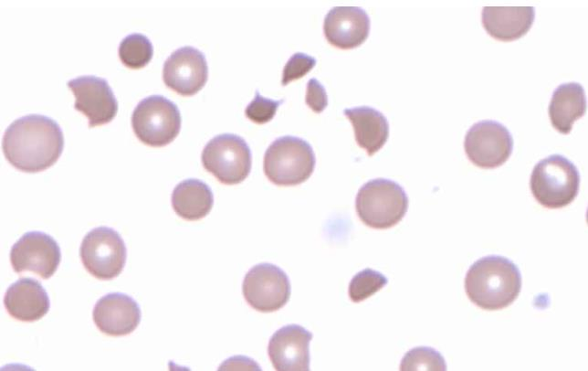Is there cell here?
<instances>
[{
    "instance_id": "6da1fadb",
    "label": "cell",
    "mask_w": 588,
    "mask_h": 371,
    "mask_svg": "<svg viewBox=\"0 0 588 371\" xmlns=\"http://www.w3.org/2000/svg\"><path fill=\"white\" fill-rule=\"evenodd\" d=\"M2 148L14 167L37 173L58 160L64 148V136L55 120L41 114H28L15 120L6 128Z\"/></svg>"
},
{
    "instance_id": "7a4b0ae2",
    "label": "cell",
    "mask_w": 588,
    "mask_h": 371,
    "mask_svg": "<svg viewBox=\"0 0 588 371\" xmlns=\"http://www.w3.org/2000/svg\"><path fill=\"white\" fill-rule=\"evenodd\" d=\"M521 289L519 268L510 260L488 255L475 261L467 270L465 291L477 306L496 311L510 305Z\"/></svg>"
},
{
    "instance_id": "3957f363",
    "label": "cell",
    "mask_w": 588,
    "mask_h": 371,
    "mask_svg": "<svg viewBox=\"0 0 588 371\" xmlns=\"http://www.w3.org/2000/svg\"><path fill=\"white\" fill-rule=\"evenodd\" d=\"M355 209L366 226L386 229L404 217L408 209V196L398 183L375 178L360 187L355 198Z\"/></svg>"
},
{
    "instance_id": "277c9868",
    "label": "cell",
    "mask_w": 588,
    "mask_h": 371,
    "mask_svg": "<svg viewBox=\"0 0 588 371\" xmlns=\"http://www.w3.org/2000/svg\"><path fill=\"white\" fill-rule=\"evenodd\" d=\"M533 197L547 208H562L578 195L580 174L574 164L562 154L540 160L530 180Z\"/></svg>"
},
{
    "instance_id": "5b68a950",
    "label": "cell",
    "mask_w": 588,
    "mask_h": 371,
    "mask_svg": "<svg viewBox=\"0 0 588 371\" xmlns=\"http://www.w3.org/2000/svg\"><path fill=\"white\" fill-rule=\"evenodd\" d=\"M315 164V154L307 141L286 135L277 138L266 150L263 170L273 184L290 186L310 178Z\"/></svg>"
},
{
    "instance_id": "8992f818",
    "label": "cell",
    "mask_w": 588,
    "mask_h": 371,
    "mask_svg": "<svg viewBox=\"0 0 588 371\" xmlns=\"http://www.w3.org/2000/svg\"><path fill=\"white\" fill-rule=\"evenodd\" d=\"M181 122L177 105L162 95L144 98L131 114L135 135L152 147H162L173 142L180 132Z\"/></svg>"
},
{
    "instance_id": "52a82bcc",
    "label": "cell",
    "mask_w": 588,
    "mask_h": 371,
    "mask_svg": "<svg viewBox=\"0 0 588 371\" xmlns=\"http://www.w3.org/2000/svg\"><path fill=\"white\" fill-rule=\"evenodd\" d=\"M205 169L225 185L243 182L249 175L252 164L251 151L247 142L233 133H223L212 138L202 152Z\"/></svg>"
},
{
    "instance_id": "ba28073f",
    "label": "cell",
    "mask_w": 588,
    "mask_h": 371,
    "mask_svg": "<svg viewBox=\"0 0 588 371\" xmlns=\"http://www.w3.org/2000/svg\"><path fill=\"white\" fill-rule=\"evenodd\" d=\"M79 255L83 266L92 276L100 280H111L122 271L127 249L116 230L99 227L85 235Z\"/></svg>"
},
{
    "instance_id": "9c48e42d",
    "label": "cell",
    "mask_w": 588,
    "mask_h": 371,
    "mask_svg": "<svg viewBox=\"0 0 588 371\" xmlns=\"http://www.w3.org/2000/svg\"><path fill=\"white\" fill-rule=\"evenodd\" d=\"M242 292L247 302L261 313L281 309L289 300L291 287L288 275L271 263H259L246 274Z\"/></svg>"
},
{
    "instance_id": "30bf717a",
    "label": "cell",
    "mask_w": 588,
    "mask_h": 371,
    "mask_svg": "<svg viewBox=\"0 0 588 371\" xmlns=\"http://www.w3.org/2000/svg\"><path fill=\"white\" fill-rule=\"evenodd\" d=\"M464 148L467 158L481 168H496L510 156L513 138L499 122L483 120L474 123L467 132Z\"/></svg>"
},
{
    "instance_id": "8fae6325",
    "label": "cell",
    "mask_w": 588,
    "mask_h": 371,
    "mask_svg": "<svg viewBox=\"0 0 588 371\" xmlns=\"http://www.w3.org/2000/svg\"><path fill=\"white\" fill-rule=\"evenodd\" d=\"M60 260L58 242L41 231L26 232L10 251V262L16 272L31 271L45 280L56 272Z\"/></svg>"
},
{
    "instance_id": "7c38bea8",
    "label": "cell",
    "mask_w": 588,
    "mask_h": 371,
    "mask_svg": "<svg viewBox=\"0 0 588 371\" xmlns=\"http://www.w3.org/2000/svg\"><path fill=\"white\" fill-rule=\"evenodd\" d=\"M75 96L74 108L89 120V126L106 124L118 111V101L105 79L85 75L68 81Z\"/></svg>"
},
{
    "instance_id": "4fadbf2b",
    "label": "cell",
    "mask_w": 588,
    "mask_h": 371,
    "mask_svg": "<svg viewBox=\"0 0 588 371\" xmlns=\"http://www.w3.org/2000/svg\"><path fill=\"white\" fill-rule=\"evenodd\" d=\"M208 67L199 49L186 46L174 50L164 61V84L182 96L197 93L206 83Z\"/></svg>"
},
{
    "instance_id": "5bb4252c",
    "label": "cell",
    "mask_w": 588,
    "mask_h": 371,
    "mask_svg": "<svg viewBox=\"0 0 588 371\" xmlns=\"http://www.w3.org/2000/svg\"><path fill=\"white\" fill-rule=\"evenodd\" d=\"M312 334L299 324L277 330L269 339L268 357L278 371L310 370V342Z\"/></svg>"
},
{
    "instance_id": "9a60e30c",
    "label": "cell",
    "mask_w": 588,
    "mask_h": 371,
    "mask_svg": "<svg viewBox=\"0 0 588 371\" xmlns=\"http://www.w3.org/2000/svg\"><path fill=\"white\" fill-rule=\"evenodd\" d=\"M141 309L131 296L112 292L102 296L93 308L92 317L99 330L111 336L132 333L141 322Z\"/></svg>"
},
{
    "instance_id": "2e32d148",
    "label": "cell",
    "mask_w": 588,
    "mask_h": 371,
    "mask_svg": "<svg viewBox=\"0 0 588 371\" xmlns=\"http://www.w3.org/2000/svg\"><path fill=\"white\" fill-rule=\"evenodd\" d=\"M323 32L328 42L341 49L362 45L369 36L370 18L358 6H335L326 15Z\"/></svg>"
},
{
    "instance_id": "e0dca14e",
    "label": "cell",
    "mask_w": 588,
    "mask_h": 371,
    "mask_svg": "<svg viewBox=\"0 0 588 371\" xmlns=\"http://www.w3.org/2000/svg\"><path fill=\"white\" fill-rule=\"evenodd\" d=\"M7 313L21 322H34L44 317L50 307L47 292L33 278H22L12 283L4 297Z\"/></svg>"
},
{
    "instance_id": "ac0fdd59",
    "label": "cell",
    "mask_w": 588,
    "mask_h": 371,
    "mask_svg": "<svg viewBox=\"0 0 588 371\" xmlns=\"http://www.w3.org/2000/svg\"><path fill=\"white\" fill-rule=\"evenodd\" d=\"M534 17L533 6H484L481 12L483 27L500 41H512L524 36Z\"/></svg>"
},
{
    "instance_id": "d6986e66",
    "label": "cell",
    "mask_w": 588,
    "mask_h": 371,
    "mask_svg": "<svg viewBox=\"0 0 588 371\" xmlns=\"http://www.w3.org/2000/svg\"><path fill=\"white\" fill-rule=\"evenodd\" d=\"M343 114L352 122L355 141L369 155L378 152L389 136V123L378 110L369 106L345 109Z\"/></svg>"
},
{
    "instance_id": "ffe728a7",
    "label": "cell",
    "mask_w": 588,
    "mask_h": 371,
    "mask_svg": "<svg viewBox=\"0 0 588 371\" xmlns=\"http://www.w3.org/2000/svg\"><path fill=\"white\" fill-rule=\"evenodd\" d=\"M586 111L583 87L577 82L559 85L553 91L548 112L551 125L561 133L571 132L573 122Z\"/></svg>"
},
{
    "instance_id": "44dd1931",
    "label": "cell",
    "mask_w": 588,
    "mask_h": 371,
    "mask_svg": "<svg viewBox=\"0 0 588 371\" xmlns=\"http://www.w3.org/2000/svg\"><path fill=\"white\" fill-rule=\"evenodd\" d=\"M213 205L214 195L210 186L199 179L183 180L172 193V207L174 212L186 220L205 217L211 211Z\"/></svg>"
},
{
    "instance_id": "7402d4cb",
    "label": "cell",
    "mask_w": 588,
    "mask_h": 371,
    "mask_svg": "<svg viewBox=\"0 0 588 371\" xmlns=\"http://www.w3.org/2000/svg\"><path fill=\"white\" fill-rule=\"evenodd\" d=\"M121 61L128 68L138 69L146 66L153 55L151 40L140 33L126 36L118 48Z\"/></svg>"
},
{
    "instance_id": "603a6c76",
    "label": "cell",
    "mask_w": 588,
    "mask_h": 371,
    "mask_svg": "<svg viewBox=\"0 0 588 371\" xmlns=\"http://www.w3.org/2000/svg\"><path fill=\"white\" fill-rule=\"evenodd\" d=\"M388 282V279L381 272L364 269L356 273L350 281L348 294L353 302H360L373 296Z\"/></svg>"
},
{
    "instance_id": "cb8c5ba5",
    "label": "cell",
    "mask_w": 588,
    "mask_h": 371,
    "mask_svg": "<svg viewBox=\"0 0 588 371\" xmlns=\"http://www.w3.org/2000/svg\"><path fill=\"white\" fill-rule=\"evenodd\" d=\"M400 370H446L444 357L436 350L419 346L408 351L402 359Z\"/></svg>"
},
{
    "instance_id": "d4e9b609",
    "label": "cell",
    "mask_w": 588,
    "mask_h": 371,
    "mask_svg": "<svg viewBox=\"0 0 588 371\" xmlns=\"http://www.w3.org/2000/svg\"><path fill=\"white\" fill-rule=\"evenodd\" d=\"M282 102L284 100L274 101L265 98L257 90L253 101L247 106L245 114L250 121L263 124L273 119Z\"/></svg>"
},
{
    "instance_id": "484cf974",
    "label": "cell",
    "mask_w": 588,
    "mask_h": 371,
    "mask_svg": "<svg viewBox=\"0 0 588 371\" xmlns=\"http://www.w3.org/2000/svg\"><path fill=\"white\" fill-rule=\"evenodd\" d=\"M315 65V58L301 52L293 54L284 66L281 84L286 86L290 81L302 78L309 73Z\"/></svg>"
},
{
    "instance_id": "4316f807",
    "label": "cell",
    "mask_w": 588,
    "mask_h": 371,
    "mask_svg": "<svg viewBox=\"0 0 588 371\" xmlns=\"http://www.w3.org/2000/svg\"><path fill=\"white\" fill-rule=\"evenodd\" d=\"M307 105L317 113L321 112L328 105V96L323 85L316 79H310L307 83Z\"/></svg>"
}]
</instances>
